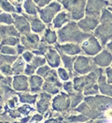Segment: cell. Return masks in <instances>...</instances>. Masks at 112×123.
Segmentation results:
<instances>
[{
  "mask_svg": "<svg viewBox=\"0 0 112 123\" xmlns=\"http://www.w3.org/2000/svg\"><path fill=\"white\" fill-rule=\"evenodd\" d=\"M57 34L59 43L64 44L71 42L80 45L92 35V33H86L82 31L79 27L78 22L76 21H70L69 23H67L62 28L58 29Z\"/></svg>",
  "mask_w": 112,
  "mask_h": 123,
  "instance_id": "1",
  "label": "cell"
},
{
  "mask_svg": "<svg viewBox=\"0 0 112 123\" xmlns=\"http://www.w3.org/2000/svg\"><path fill=\"white\" fill-rule=\"evenodd\" d=\"M99 21L100 24L92 32V35L99 40L103 46H106L112 40V12L108 9L104 10Z\"/></svg>",
  "mask_w": 112,
  "mask_h": 123,
  "instance_id": "2",
  "label": "cell"
},
{
  "mask_svg": "<svg viewBox=\"0 0 112 123\" xmlns=\"http://www.w3.org/2000/svg\"><path fill=\"white\" fill-rule=\"evenodd\" d=\"M87 0H63L61 2L62 7L66 10L71 21H80L85 16V8Z\"/></svg>",
  "mask_w": 112,
  "mask_h": 123,
  "instance_id": "3",
  "label": "cell"
},
{
  "mask_svg": "<svg viewBox=\"0 0 112 123\" xmlns=\"http://www.w3.org/2000/svg\"><path fill=\"white\" fill-rule=\"evenodd\" d=\"M98 67L94 63L93 57L88 55H77L74 64L75 76L77 75H86L93 72Z\"/></svg>",
  "mask_w": 112,
  "mask_h": 123,
  "instance_id": "4",
  "label": "cell"
},
{
  "mask_svg": "<svg viewBox=\"0 0 112 123\" xmlns=\"http://www.w3.org/2000/svg\"><path fill=\"white\" fill-rule=\"evenodd\" d=\"M71 109L70 96L64 91H61L52 98L51 110L55 113L64 114Z\"/></svg>",
  "mask_w": 112,
  "mask_h": 123,
  "instance_id": "5",
  "label": "cell"
},
{
  "mask_svg": "<svg viewBox=\"0 0 112 123\" xmlns=\"http://www.w3.org/2000/svg\"><path fill=\"white\" fill-rule=\"evenodd\" d=\"M62 11V4L56 1H52L48 6L39 9L38 17L43 21L46 25H51L54 17Z\"/></svg>",
  "mask_w": 112,
  "mask_h": 123,
  "instance_id": "6",
  "label": "cell"
},
{
  "mask_svg": "<svg viewBox=\"0 0 112 123\" xmlns=\"http://www.w3.org/2000/svg\"><path fill=\"white\" fill-rule=\"evenodd\" d=\"M108 0H87L85 15L94 18H100L103 10L108 8Z\"/></svg>",
  "mask_w": 112,
  "mask_h": 123,
  "instance_id": "7",
  "label": "cell"
},
{
  "mask_svg": "<svg viewBox=\"0 0 112 123\" xmlns=\"http://www.w3.org/2000/svg\"><path fill=\"white\" fill-rule=\"evenodd\" d=\"M82 52L88 56H95L103 50V45L97 38L92 35L89 39L80 44Z\"/></svg>",
  "mask_w": 112,
  "mask_h": 123,
  "instance_id": "8",
  "label": "cell"
},
{
  "mask_svg": "<svg viewBox=\"0 0 112 123\" xmlns=\"http://www.w3.org/2000/svg\"><path fill=\"white\" fill-rule=\"evenodd\" d=\"M14 23L13 25L15 26V28L18 30V32L21 35L30 33L31 31V25L30 22L28 20V18L25 16V14H19V13H12Z\"/></svg>",
  "mask_w": 112,
  "mask_h": 123,
  "instance_id": "9",
  "label": "cell"
},
{
  "mask_svg": "<svg viewBox=\"0 0 112 123\" xmlns=\"http://www.w3.org/2000/svg\"><path fill=\"white\" fill-rule=\"evenodd\" d=\"M41 39L38 34L34 33V32H30L24 35H21L20 37V42L21 44H22L26 50L29 51H35L38 44L40 43Z\"/></svg>",
  "mask_w": 112,
  "mask_h": 123,
  "instance_id": "10",
  "label": "cell"
},
{
  "mask_svg": "<svg viewBox=\"0 0 112 123\" xmlns=\"http://www.w3.org/2000/svg\"><path fill=\"white\" fill-rule=\"evenodd\" d=\"M51 103H52V95L44 91L40 92L38 94V99L36 103L37 112L45 116L51 107Z\"/></svg>",
  "mask_w": 112,
  "mask_h": 123,
  "instance_id": "11",
  "label": "cell"
},
{
  "mask_svg": "<svg viewBox=\"0 0 112 123\" xmlns=\"http://www.w3.org/2000/svg\"><path fill=\"white\" fill-rule=\"evenodd\" d=\"M54 48L59 52V54H64V55H72V56H77L78 55L82 53L81 46L80 44L71 43V42L64 43V44L56 43L54 45Z\"/></svg>",
  "mask_w": 112,
  "mask_h": 123,
  "instance_id": "12",
  "label": "cell"
},
{
  "mask_svg": "<svg viewBox=\"0 0 112 123\" xmlns=\"http://www.w3.org/2000/svg\"><path fill=\"white\" fill-rule=\"evenodd\" d=\"M12 88L16 92H27L29 91V77L25 74L13 75Z\"/></svg>",
  "mask_w": 112,
  "mask_h": 123,
  "instance_id": "13",
  "label": "cell"
},
{
  "mask_svg": "<svg viewBox=\"0 0 112 123\" xmlns=\"http://www.w3.org/2000/svg\"><path fill=\"white\" fill-rule=\"evenodd\" d=\"M100 21L99 18H94L90 16H84L82 19L78 21V25L82 31L86 33H92L96 29V27L99 25Z\"/></svg>",
  "mask_w": 112,
  "mask_h": 123,
  "instance_id": "14",
  "label": "cell"
},
{
  "mask_svg": "<svg viewBox=\"0 0 112 123\" xmlns=\"http://www.w3.org/2000/svg\"><path fill=\"white\" fill-rule=\"evenodd\" d=\"M94 63L98 68L107 69L111 66L112 63V53L109 52L107 49H103L98 55L93 56Z\"/></svg>",
  "mask_w": 112,
  "mask_h": 123,
  "instance_id": "15",
  "label": "cell"
},
{
  "mask_svg": "<svg viewBox=\"0 0 112 123\" xmlns=\"http://www.w3.org/2000/svg\"><path fill=\"white\" fill-rule=\"evenodd\" d=\"M45 58L47 61V65H49L52 69H58L59 67H61V55L54 47L50 46L47 54L45 55Z\"/></svg>",
  "mask_w": 112,
  "mask_h": 123,
  "instance_id": "16",
  "label": "cell"
},
{
  "mask_svg": "<svg viewBox=\"0 0 112 123\" xmlns=\"http://www.w3.org/2000/svg\"><path fill=\"white\" fill-rule=\"evenodd\" d=\"M25 16L28 18V20L30 22L32 32L37 33V34H41V33H44V31L47 29V25L41 20L39 17L30 16V15H26V14H25Z\"/></svg>",
  "mask_w": 112,
  "mask_h": 123,
  "instance_id": "17",
  "label": "cell"
},
{
  "mask_svg": "<svg viewBox=\"0 0 112 123\" xmlns=\"http://www.w3.org/2000/svg\"><path fill=\"white\" fill-rule=\"evenodd\" d=\"M44 84V79L37 74L29 77V92L33 94H39L42 92V86Z\"/></svg>",
  "mask_w": 112,
  "mask_h": 123,
  "instance_id": "18",
  "label": "cell"
},
{
  "mask_svg": "<svg viewBox=\"0 0 112 123\" xmlns=\"http://www.w3.org/2000/svg\"><path fill=\"white\" fill-rule=\"evenodd\" d=\"M70 21H71V17L69 13L66 10H62L54 17V19L52 21V26L55 29H60Z\"/></svg>",
  "mask_w": 112,
  "mask_h": 123,
  "instance_id": "19",
  "label": "cell"
},
{
  "mask_svg": "<svg viewBox=\"0 0 112 123\" xmlns=\"http://www.w3.org/2000/svg\"><path fill=\"white\" fill-rule=\"evenodd\" d=\"M8 37L20 38L21 34L13 25H0V40H3Z\"/></svg>",
  "mask_w": 112,
  "mask_h": 123,
  "instance_id": "20",
  "label": "cell"
},
{
  "mask_svg": "<svg viewBox=\"0 0 112 123\" xmlns=\"http://www.w3.org/2000/svg\"><path fill=\"white\" fill-rule=\"evenodd\" d=\"M97 83H98L100 93H102V95H105V96L112 98V85L109 84V83H107L105 73L99 77Z\"/></svg>",
  "mask_w": 112,
  "mask_h": 123,
  "instance_id": "21",
  "label": "cell"
},
{
  "mask_svg": "<svg viewBox=\"0 0 112 123\" xmlns=\"http://www.w3.org/2000/svg\"><path fill=\"white\" fill-rule=\"evenodd\" d=\"M62 58V64L64 65V68H65L69 73L71 78L75 76V72H74V64L75 60L77 58V56H72V55H67L64 54H60Z\"/></svg>",
  "mask_w": 112,
  "mask_h": 123,
  "instance_id": "22",
  "label": "cell"
},
{
  "mask_svg": "<svg viewBox=\"0 0 112 123\" xmlns=\"http://www.w3.org/2000/svg\"><path fill=\"white\" fill-rule=\"evenodd\" d=\"M21 103L30 104V105H36L38 99V94H33L29 91L27 92H17Z\"/></svg>",
  "mask_w": 112,
  "mask_h": 123,
  "instance_id": "23",
  "label": "cell"
},
{
  "mask_svg": "<svg viewBox=\"0 0 112 123\" xmlns=\"http://www.w3.org/2000/svg\"><path fill=\"white\" fill-rule=\"evenodd\" d=\"M42 41H45L48 45H55L58 41V34L52 28H51V26L47 27V29L43 33Z\"/></svg>",
  "mask_w": 112,
  "mask_h": 123,
  "instance_id": "24",
  "label": "cell"
},
{
  "mask_svg": "<svg viewBox=\"0 0 112 123\" xmlns=\"http://www.w3.org/2000/svg\"><path fill=\"white\" fill-rule=\"evenodd\" d=\"M22 10L25 12L26 15L37 16L39 11V8L33 0H25L22 4Z\"/></svg>",
  "mask_w": 112,
  "mask_h": 123,
  "instance_id": "25",
  "label": "cell"
},
{
  "mask_svg": "<svg viewBox=\"0 0 112 123\" xmlns=\"http://www.w3.org/2000/svg\"><path fill=\"white\" fill-rule=\"evenodd\" d=\"M26 66V62L24 61V59L22 58L21 55H19L18 58L15 60V62L12 64L11 69H12V72L13 75H19V74H22L24 72Z\"/></svg>",
  "mask_w": 112,
  "mask_h": 123,
  "instance_id": "26",
  "label": "cell"
},
{
  "mask_svg": "<svg viewBox=\"0 0 112 123\" xmlns=\"http://www.w3.org/2000/svg\"><path fill=\"white\" fill-rule=\"evenodd\" d=\"M61 89H63V88L60 86H58L56 84H53V83L45 82V81H44L43 86H42V91L49 93L52 96H55L58 93H60L62 91Z\"/></svg>",
  "mask_w": 112,
  "mask_h": 123,
  "instance_id": "27",
  "label": "cell"
},
{
  "mask_svg": "<svg viewBox=\"0 0 112 123\" xmlns=\"http://www.w3.org/2000/svg\"><path fill=\"white\" fill-rule=\"evenodd\" d=\"M17 110L19 111V113L21 115V117H28V116H33L34 114L37 113V109L36 107H33L30 104H25L22 103L21 105H20Z\"/></svg>",
  "mask_w": 112,
  "mask_h": 123,
  "instance_id": "28",
  "label": "cell"
},
{
  "mask_svg": "<svg viewBox=\"0 0 112 123\" xmlns=\"http://www.w3.org/2000/svg\"><path fill=\"white\" fill-rule=\"evenodd\" d=\"M73 85L74 88L77 92L83 93L85 87V77L84 75H77L73 77Z\"/></svg>",
  "mask_w": 112,
  "mask_h": 123,
  "instance_id": "29",
  "label": "cell"
},
{
  "mask_svg": "<svg viewBox=\"0 0 112 123\" xmlns=\"http://www.w3.org/2000/svg\"><path fill=\"white\" fill-rule=\"evenodd\" d=\"M69 96L71 101V109H76L84 101V98H85L84 94L81 92H75Z\"/></svg>",
  "mask_w": 112,
  "mask_h": 123,
  "instance_id": "30",
  "label": "cell"
},
{
  "mask_svg": "<svg viewBox=\"0 0 112 123\" xmlns=\"http://www.w3.org/2000/svg\"><path fill=\"white\" fill-rule=\"evenodd\" d=\"M0 10L4 12L9 13H17L16 7L10 2V0H0Z\"/></svg>",
  "mask_w": 112,
  "mask_h": 123,
  "instance_id": "31",
  "label": "cell"
},
{
  "mask_svg": "<svg viewBox=\"0 0 112 123\" xmlns=\"http://www.w3.org/2000/svg\"><path fill=\"white\" fill-rule=\"evenodd\" d=\"M49 48H50V45H48L45 41H43L41 40L40 43L38 44L37 48L35 51H33V53H34L36 55H42V56H45V55L47 54Z\"/></svg>",
  "mask_w": 112,
  "mask_h": 123,
  "instance_id": "32",
  "label": "cell"
},
{
  "mask_svg": "<svg viewBox=\"0 0 112 123\" xmlns=\"http://www.w3.org/2000/svg\"><path fill=\"white\" fill-rule=\"evenodd\" d=\"M20 43V38L18 37H8L0 41V45H7V46H14L16 47Z\"/></svg>",
  "mask_w": 112,
  "mask_h": 123,
  "instance_id": "33",
  "label": "cell"
},
{
  "mask_svg": "<svg viewBox=\"0 0 112 123\" xmlns=\"http://www.w3.org/2000/svg\"><path fill=\"white\" fill-rule=\"evenodd\" d=\"M20 105H21V102L20 100H19L18 95H15L14 97L10 98V100H8L5 103V104H4V106H6L8 108H10V109H17Z\"/></svg>",
  "mask_w": 112,
  "mask_h": 123,
  "instance_id": "34",
  "label": "cell"
},
{
  "mask_svg": "<svg viewBox=\"0 0 112 123\" xmlns=\"http://www.w3.org/2000/svg\"><path fill=\"white\" fill-rule=\"evenodd\" d=\"M56 71H57L58 76H59V78H60L61 81L66 82V81H69V80H70V78H71L70 73H69V72H68L65 68H64V67H59Z\"/></svg>",
  "mask_w": 112,
  "mask_h": 123,
  "instance_id": "35",
  "label": "cell"
},
{
  "mask_svg": "<svg viewBox=\"0 0 112 123\" xmlns=\"http://www.w3.org/2000/svg\"><path fill=\"white\" fill-rule=\"evenodd\" d=\"M19 55H3L0 54V64H8L12 65L15 60L18 58Z\"/></svg>",
  "mask_w": 112,
  "mask_h": 123,
  "instance_id": "36",
  "label": "cell"
},
{
  "mask_svg": "<svg viewBox=\"0 0 112 123\" xmlns=\"http://www.w3.org/2000/svg\"><path fill=\"white\" fill-rule=\"evenodd\" d=\"M14 19L11 13L9 12H1L0 13V24L4 25H13Z\"/></svg>",
  "mask_w": 112,
  "mask_h": 123,
  "instance_id": "37",
  "label": "cell"
},
{
  "mask_svg": "<svg viewBox=\"0 0 112 123\" xmlns=\"http://www.w3.org/2000/svg\"><path fill=\"white\" fill-rule=\"evenodd\" d=\"M0 54L10 55H18L16 47H14V46H7V45H0Z\"/></svg>",
  "mask_w": 112,
  "mask_h": 123,
  "instance_id": "38",
  "label": "cell"
},
{
  "mask_svg": "<svg viewBox=\"0 0 112 123\" xmlns=\"http://www.w3.org/2000/svg\"><path fill=\"white\" fill-rule=\"evenodd\" d=\"M46 63H47V61H46L45 56H42V55H35V56H34L32 62H31V64H32L33 66H35L37 69H38V68H40L42 66L46 65Z\"/></svg>",
  "mask_w": 112,
  "mask_h": 123,
  "instance_id": "39",
  "label": "cell"
},
{
  "mask_svg": "<svg viewBox=\"0 0 112 123\" xmlns=\"http://www.w3.org/2000/svg\"><path fill=\"white\" fill-rule=\"evenodd\" d=\"M63 90L64 92H66L68 95L74 94L75 92H77L74 88V85H73V81H66V82L63 83Z\"/></svg>",
  "mask_w": 112,
  "mask_h": 123,
  "instance_id": "40",
  "label": "cell"
},
{
  "mask_svg": "<svg viewBox=\"0 0 112 123\" xmlns=\"http://www.w3.org/2000/svg\"><path fill=\"white\" fill-rule=\"evenodd\" d=\"M12 65H8V64H0V72H2L3 75L5 76H12L13 72L11 69Z\"/></svg>",
  "mask_w": 112,
  "mask_h": 123,
  "instance_id": "41",
  "label": "cell"
},
{
  "mask_svg": "<svg viewBox=\"0 0 112 123\" xmlns=\"http://www.w3.org/2000/svg\"><path fill=\"white\" fill-rule=\"evenodd\" d=\"M37 70V69L35 66H33L31 63H26V66H25L23 74H25L26 76L30 77L32 75H35V74H36Z\"/></svg>",
  "mask_w": 112,
  "mask_h": 123,
  "instance_id": "42",
  "label": "cell"
},
{
  "mask_svg": "<svg viewBox=\"0 0 112 123\" xmlns=\"http://www.w3.org/2000/svg\"><path fill=\"white\" fill-rule=\"evenodd\" d=\"M52 68H51L49 65H44V66H42L40 68H38L37 70V72H36V74H37V75H39L40 77H44L48 72L51 71Z\"/></svg>",
  "mask_w": 112,
  "mask_h": 123,
  "instance_id": "43",
  "label": "cell"
},
{
  "mask_svg": "<svg viewBox=\"0 0 112 123\" xmlns=\"http://www.w3.org/2000/svg\"><path fill=\"white\" fill-rule=\"evenodd\" d=\"M21 55L22 56V58L24 59V61L26 62V63H31L32 60H33V58H34V56H35V54L32 51L26 50L25 52H23Z\"/></svg>",
  "mask_w": 112,
  "mask_h": 123,
  "instance_id": "44",
  "label": "cell"
},
{
  "mask_svg": "<svg viewBox=\"0 0 112 123\" xmlns=\"http://www.w3.org/2000/svg\"><path fill=\"white\" fill-rule=\"evenodd\" d=\"M10 2L16 7V9H17V13H19L21 14V12H22V4H23V2L25 1V0H10Z\"/></svg>",
  "mask_w": 112,
  "mask_h": 123,
  "instance_id": "45",
  "label": "cell"
},
{
  "mask_svg": "<svg viewBox=\"0 0 112 123\" xmlns=\"http://www.w3.org/2000/svg\"><path fill=\"white\" fill-rule=\"evenodd\" d=\"M33 1L36 3V5H37L39 9H42V8L48 6V5H49L50 3H51L53 0H33Z\"/></svg>",
  "mask_w": 112,
  "mask_h": 123,
  "instance_id": "46",
  "label": "cell"
},
{
  "mask_svg": "<svg viewBox=\"0 0 112 123\" xmlns=\"http://www.w3.org/2000/svg\"><path fill=\"white\" fill-rule=\"evenodd\" d=\"M105 75H106L107 83L112 85V67H108L105 70Z\"/></svg>",
  "mask_w": 112,
  "mask_h": 123,
  "instance_id": "47",
  "label": "cell"
},
{
  "mask_svg": "<svg viewBox=\"0 0 112 123\" xmlns=\"http://www.w3.org/2000/svg\"><path fill=\"white\" fill-rule=\"evenodd\" d=\"M16 49H17V53H18V55H21L23 52L26 51V49H25V47L22 45V44H21V42L16 46Z\"/></svg>",
  "mask_w": 112,
  "mask_h": 123,
  "instance_id": "48",
  "label": "cell"
},
{
  "mask_svg": "<svg viewBox=\"0 0 112 123\" xmlns=\"http://www.w3.org/2000/svg\"><path fill=\"white\" fill-rule=\"evenodd\" d=\"M106 47H107V49L108 50L109 52H111L112 53V40L108 41L107 43V45H106Z\"/></svg>",
  "mask_w": 112,
  "mask_h": 123,
  "instance_id": "49",
  "label": "cell"
},
{
  "mask_svg": "<svg viewBox=\"0 0 112 123\" xmlns=\"http://www.w3.org/2000/svg\"><path fill=\"white\" fill-rule=\"evenodd\" d=\"M83 123H103L102 119H95V120H91V121H86Z\"/></svg>",
  "mask_w": 112,
  "mask_h": 123,
  "instance_id": "50",
  "label": "cell"
},
{
  "mask_svg": "<svg viewBox=\"0 0 112 123\" xmlns=\"http://www.w3.org/2000/svg\"><path fill=\"white\" fill-rule=\"evenodd\" d=\"M4 110H5V107H4V105L0 103V116H1V115H2V113L4 112Z\"/></svg>",
  "mask_w": 112,
  "mask_h": 123,
  "instance_id": "51",
  "label": "cell"
},
{
  "mask_svg": "<svg viewBox=\"0 0 112 123\" xmlns=\"http://www.w3.org/2000/svg\"><path fill=\"white\" fill-rule=\"evenodd\" d=\"M5 77H6V76H5V75H3V74H2V72H0V81H2Z\"/></svg>",
  "mask_w": 112,
  "mask_h": 123,
  "instance_id": "52",
  "label": "cell"
},
{
  "mask_svg": "<svg viewBox=\"0 0 112 123\" xmlns=\"http://www.w3.org/2000/svg\"><path fill=\"white\" fill-rule=\"evenodd\" d=\"M0 103L4 105V102H3V99H2V95H1V92H0Z\"/></svg>",
  "mask_w": 112,
  "mask_h": 123,
  "instance_id": "53",
  "label": "cell"
},
{
  "mask_svg": "<svg viewBox=\"0 0 112 123\" xmlns=\"http://www.w3.org/2000/svg\"><path fill=\"white\" fill-rule=\"evenodd\" d=\"M12 123H21V122L20 120H19V121H18V120H15L14 122H12Z\"/></svg>",
  "mask_w": 112,
  "mask_h": 123,
  "instance_id": "54",
  "label": "cell"
},
{
  "mask_svg": "<svg viewBox=\"0 0 112 123\" xmlns=\"http://www.w3.org/2000/svg\"><path fill=\"white\" fill-rule=\"evenodd\" d=\"M53 1H56V2H59V3H61L63 0H53Z\"/></svg>",
  "mask_w": 112,
  "mask_h": 123,
  "instance_id": "55",
  "label": "cell"
},
{
  "mask_svg": "<svg viewBox=\"0 0 112 123\" xmlns=\"http://www.w3.org/2000/svg\"><path fill=\"white\" fill-rule=\"evenodd\" d=\"M0 123H4V122H2V121H1V120H0Z\"/></svg>",
  "mask_w": 112,
  "mask_h": 123,
  "instance_id": "56",
  "label": "cell"
},
{
  "mask_svg": "<svg viewBox=\"0 0 112 123\" xmlns=\"http://www.w3.org/2000/svg\"><path fill=\"white\" fill-rule=\"evenodd\" d=\"M1 12H2V10H0V13H1Z\"/></svg>",
  "mask_w": 112,
  "mask_h": 123,
  "instance_id": "57",
  "label": "cell"
},
{
  "mask_svg": "<svg viewBox=\"0 0 112 123\" xmlns=\"http://www.w3.org/2000/svg\"><path fill=\"white\" fill-rule=\"evenodd\" d=\"M111 67H112V63H111Z\"/></svg>",
  "mask_w": 112,
  "mask_h": 123,
  "instance_id": "58",
  "label": "cell"
},
{
  "mask_svg": "<svg viewBox=\"0 0 112 123\" xmlns=\"http://www.w3.org/2000/svg\"><path fill=\"white\" fill-rule=\"evenodd\" d=\"M0 41H1V40H0Z\"/></svg>",
  "mask_w": 112,
  "mask_h": 123,
  "instance_id": "59",
  "label": "cell"
}]
</instances>
